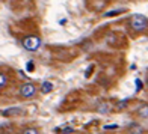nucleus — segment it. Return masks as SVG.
<instances>
[{"instance_id": "obj_12", "label": "nucleus", "mask_w": 148, "mask_h": 134, "mask_svg": "<svg viewBox=\"0 0 148 134\" xmlns=\"http://www.w3.org/2000/svg\"><path fill=\"white\" fill-rule=\"evenodd\" d=\"M74 134H86V133H74Z\"/></svg>"}, {"instance_id": "obj_11", "label": "nucleus", "mask_w": 148, "mask_h": 134, "mask_svg": "<svg viewBox=\"0 0 148 134\" xmlns=\"http://www.w3.org/2000/svg\"><path fill=\"white\" fill-rule=\"evenodd\" d=\"M35 66H33V62H27V71H33Z\"/></svg>"}, {"instance_id": "obj_1", "label": "nucleus", "mask_w": 148, "mask_h": 134, "mask_svg": "<svg viewBox=\"0 0 148 134\" xmlns=\"http://www.w3.org/2000/svg\"><path fill=\"white\" fill-rule=\"evenodd\" d=\"M21 45H23V48L27 50V51H36V50L41 48L42 39L36 35H27L21 39Z\"/></svg>"}, {"instance_id": "obj_5", "label": "nucleus", "mask_w": 148, "mask_h": 134, "mask_svg": "<svg viewBox=\"0 0 148 134\" xmlns=\"http://www.w3.org/2000/svg\"><path fill=\"white\" fill-rule=\"evenodd\" d=\"M127 134H144L145 133V128L140 124H136V122H133L130 124L129 127H127Z\"/></svg>"}, {"instance_id": "obj_6", "label": "nucleus", "mask_w": 148, "mask_h": 134, "mask_svg": "<svg viewBox=\"0 0 148 134\" xmlns=\"http://www.w3.org/2000/svg\"><path fill=\"white\" fill-rule=\"evenodd\" d=\"M134 115L138 118H142V119H148V103L140 104L136 110H134Z\"/></svg>"}, {"instance_id": "obj_4", "label": "nucleus", "mask_w": 148, "mask_h": 134, "mask_svg": "<svg viewBox=\"0 0 148 134\" xmlns=\"http://www.w3.org/2000/svg\"><path fill=\"white\" fill-rule=\"evenodd\" d=\"M0 115L5 118H14V116H21L24 115V110L21 107H9V109H5L0 112Z\"/></svg>"}, {"instance_id": "obj_2", "label": "nucleus", "mask_w": 148, "mask_h": 134, "mask_svg": "<svg viewBox=\"0 0 148 134\" xmlns=\"http://www.w3.org/2000/svg\"><path fill=\"white\" fill-rule=\"evenodd\" d=\"M36 93H38V88H36V84L32 83V82H26V83H23L18 88V95H20V98H23V99L35 98Z\"/></svg>"}, {"instance_id": "obj_3", "label": "nucleus", "mask_w": 148, "mask_h": 134, "mask_svg": "<svg viewBox=\"0 0 148 134\" xmlns=\"http://www.w3.org/2000/svg\"><path fill=\"white\" fill-rule=\"evenodd\" d=\"M130 27L133 32H138V33H142L148 29V18L140 15V14H136L130 18Z\"/></svg>"}, {"instance_id": "obj_8", "label": "nucleus", "mask_w": 148, "mask_h": 134, "mask_svg": "<svg viewBox=\"0 0 148 134\" xmlns=\"http://www.w3.org/2000/svg\"><path fill=\"white\" fill-rule=\"evenodd\" d=\"M9 84V76L6 72H0V90L5 89Z\"/></svg>"}, {"instance_id": "obj_13", "label": "nucleus", "mask_w": 148, "mask_h": 134, "mask_svg": "<svg viewBox=\"0 0 148 134\" xmlns=\"http://www.w3.org/2000/svg\"><path fill=\"white\" fill-rule=\"evenodd\" d=\"M147 84H148V76H147Z\"/></svg>"}, {"instance_id": "obj_10", "label": "nucleus", "mask_w": 148, "mask_h": 134, "mask_svg": "<svg viewBox=\"0 0 148 134\" xmlns=\"http://www.w3.org/2000/svg\"><path fill=\"white\" fill-rule=\"evenodd\" d=\"M39 90H41V93H49V92L53 90V84L50 82H44L41 84V88H39Z\"/></svg>"}, {"instance_id": "obj_9", "label": "nucleus", "mask_w": 148, "mask_h": 134, "mask_svg": "<svg viewBox=\"0 0 148 134\" xmlns=\"http://www.w3.org/2000/svg\"><path fill=\"white\" fill-rule=\"evenodd\" d=\"M20 134H41V131H39V128H36V127H26V128L21 130Z\"/></svg>"}, {"instance_id": "obj_7", "label": "nucleus", "mask_w": 148, "mask_h": 134, "mask_svg": "<svg viewBox=\"0 0 148 134\" xmlns=\"http://www.w3.org/2000/svg\"><path fill=\"white\" fill-rule=\"evenodd\" d=\"M112 110V107L109 105V103H98V105H97V112L98 113H103V115H104V113H109Z\"/></svg>"}]
</instances>
